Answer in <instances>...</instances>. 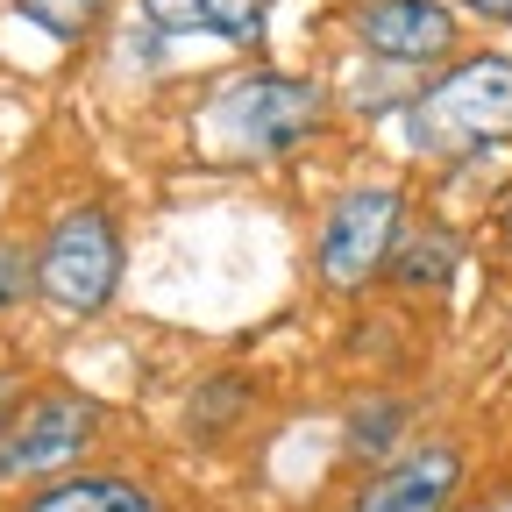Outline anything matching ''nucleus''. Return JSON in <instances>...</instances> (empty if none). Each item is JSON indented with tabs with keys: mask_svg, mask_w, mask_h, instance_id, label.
Instances as JSON below:
<instances>
[{
	"mask_svg": "<svg viewBox=\"0 0 512 512\" xmlns=\"http://www.w3.org/2000/svg\"><path fill=\"white\" fill-rule=\"evenodd\" d=\"M320 128H328V86L278 72V64L221 79L192 114V136H200V150L214 164H278V157L306 150Z\"/></svg>",
	"mask_w": 512,
	"mask_h": 512,
	"instance_id": "1",
	"label": "nucleus"
},
{
	"mask_svg": "<svg viewBox=\"0 0 512 512\" xmlns=\"http://www.w3.org/2000/svg\"><path fill=\"white\" fill-rule=\"evenodd\" d=\"M406 143L420 157L463 164L498 143H512V57L505 50H470L406 100Z\"/></svg>",
	"mask_w": 512,
	"mask_h": 512,
	"instance_id": "2",
	"label": "nucleus"
},
{
	"mask_svg": "<svg viewBox=\"0 0 512 512\" xmlns=\"http://www.w3.org/2000/svg\"><path fill=\"white\" fill-rule=\"evenodd\" d=\"M128 271V235L107 200H72L36 242V299L57 320H93L114 306Z\"/></svg>",
	"mask_w": 512,
	"mask_h": 512,
	"instance_id": "3",
	"label": "nucleus"
},
{
	"mask_svg": "<svg viewBox=\"0 0 512 512\" xmlns=\"http://www.w3.org/2000/svg\"><path fill=\"white\" fill-rule=\"evenodd\" d=\"M413 221V200H406V185L399 178H363L349 192H335L328 214H320L313 228V285L320 292H335V299H356L370 292L384 271H392V249Z\"/></svg>",
	"mask_w": 512,
	"mask_h": 512,
	"instance_id": "4",
	"label": "nucleus"
},
{
	"mask_svg": "<svg viewBox=\"0 0 512 512\" xmlns=\"http://www.w3.org/2000/svg\"><path fill=\"white\" fill-rule=\"evenodd\" d=\"M107 434V413L79 392H64V384H50V392H29L15 406V420L0 427V484H36L64 463H79L86 448Z\"/></svg>",
	"mask_w": 512,
	"mask_h": 512,
	"instance_id": "5",
	"label": "nucleus"
},
{
	"mask_svg": "<svg viewBox=\"0 0 512 512\" xmlns=\"http://www.w3.org/2000/svg\"><path fill=\"white\" fill-rule=\"evenodd\" d=\"M349 36L384 64H456L463 22L448 0H356Z\"/></svg>",
	"mask_w": 512,
	"mask_h": 512,
	"instance_id": "6",
	"label": "nucleus"
},
{
	"mask_svg": "<svg viewBox=\"0 0 512 512\" xmlns=\"http://www.w3.org/2000/svg\"><path fill=\"white\" fill-rule=\"evenodd\" d=\"M463 477H470V463H463L456 441H420V448H406V456L377 463L356 484L349 512H448L456 491H463Z\"/></svg>",
	"mask_w": 512,
	"mask_h": 512,
	"instance_id": "7",
	"label": "nucleus"
},
{
	"mask_svg": "<svg viewBox=\"0 0 512 512\" xmlns=\"http://www.w3.org/2000/svg\"><path fill=\"white\" fill-rule=\"evenodd\" d=\"M143 22L164 36H214V43L256 50L271 29V0H143Z\"/></svg>",
	"mask_w": 512,
	"mask_h": 512,
	"instance_id": "8",
	"label": "nucleus"
},
{
	"mask_svg": "<svg viewBox=\"0 0 512 512\" xmlns=\"http://www.w3.org/2000/svg\"><path fill=\"white\" fill-rule=\"evenodd\" d=\"M15 512H164V498L128 470H72V477H50L43 491H29Z\"/></svg>",
	"mask_w": 512,
	"mask_h": 512,
	"instance_id": "9",
	"label": "nucleus"
},
{
	"mask_svg": "<svg viewBox=\"0 0 512 512\" xmlns=\"http://www.w3.org/2000/svg\"><path fill=\"white\" fill-rule=\"evenodd\" d=\"M456 264H463V242H456V228H448V221H406V235H399L392 271H384V278H392L399 292L434 299V292L456 285Z\"/></svg>",
	"mask_w": 512,
	"mask_h": 512,
	"instance_id": "10",
	"label": "nucleus"
},
{
	"mask_svg": "<svg viewBox=\"0 0 512 512\" xmlns=\"http://www.w3.org/2000/svg\"><path fill=\"white\" fill-rule=\"evenodd\" d=\"M249 377H235V370H214V377H200L192 384V399H185V427H192V441H228L235 427H242V413H249Z\"/></svg>",
	"mask_w": 512,
	"mask_h": 512,
	"instance_id": "11",
	"label": "nucleus"
},
{
	"mask_svg": "<svg viewBox=\"0 0 512 512\" xmlns=\"http://www.w3.org/2000/svg\"><path fill=\"white\" fill-rule=\"evenodd\" d=\"M114 0H15V15L29 29H43L50 43H86L100 22H107Z\"/></svg>",
	"mask_w": 512,
	"mask_h": 512,
	"instance_id": "12",
	"label": "nucleus"
},
{
	"mask_svg": "<svg viewBox=\"0 0 512 512\" xmlns=\"http://www.w3.org/2000/svg\"><path fill=\"white\" fill-rule=\"evenodd\" d=\"M22 299H36V249L0 235V313H15Z\"/></svg>",
	"mask_w": 512,
	"mask_h": 512,
	"instance_id": "13",
	"label": "nucleus"
},
{
	"mask_svg": "<svg viewBox=\"0 0 512 512\" xmlns=\"http://www.w3.org/2000/svg\"><path fill=\"white\" fill-rule=\"evenodd\" d=\"M399 420H406V406H399V399L363 406V413H356V427H349V448H356V456H384V448L399 441Z\"/></svg>",
	"mask_w": 512,
	"mask_h": 512,
	"instance_id": "14",
	"label": "nucleus"
},
{
	"mask_svg": "<svg viewBox=\"0 0 512 512\" xmlns=\"http://www.w3.org/2000/svg\"><path fill=\"white\" fill-rule=\"evenodd\" d=\"M470 15H484V22H512V0H463Z\"/></svg>",
	"mask_w": 512,
	"mask_h": 512,
	"instance_id": "15",
	"label": "nucleus"
},
{
	"mask_svg": "<svg viewBox=\"0 0 512 512\" xmlns=\"http://www.w3.org/2000/svg\"><path fill=\"white\" fill-rule=\"evenodd\" d=\"M498 242H505V249H512V185H505V192H498Z\"/></svg>",
	"mask_w": 512,
	"mask_h": 512,
	"instance_id": "16",
	"label": "nucleus"
}]
</instances>
